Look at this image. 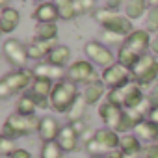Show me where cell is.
Wrapping results in <instances>:
<instances>
[{"mask_svg":"<svg viewBox=\"0 0 158 158\" xmlns=\"http://www.w3.org/2000/svg\"><path fill=\"white\" fill-rule=\"evenodd\" d=\"M39 127H41V117L13 114L6 119V123L2 127V136L15 139V138H21V136H28L34 130H39Z\"/></svg>","mask_w":158,"mask_h":158,"instance_id":"obj_1","label":"cell"},{"mask_svg":"<svg viewBox=\"0 0 158 158\" xmlns=\"http://www.w3.org/2000/svg\"><path fill=\"white\" fill-rule=\"evenodd\" d=\"M76 99H78L76 84L71 80H60L54 84V89L50 93V106L60 114H67Z\"/></svg>","mask_w":158,"mask_h":158,"instance_id":"obj_2","label":"cell"},{"mask_svg":"<svg viewBox=\"0 0 158 158\" xmlns=\"http://www.w3.org/2000/svg\"><path fill=\"white\" fill-rule=\"evenodd\" d=\"M108 101L112 104L121 106L123 110H134L145 101V97H143V93H141L138 84H127L123 88L112 89L108 93Z\"/></svg>","mask_w":158,"mask_h":158,"instance_id":"obj_3","label":"cell"},{"mask_svg":"<svg viewBox=\"0 0 158 158\" xmlns=\"http://www.w3.org/2000/svg\"><path fill=\"white\" fill-rule=\"evenodd\" d=\"M93 17L106 28V32H112L115 35H130L134 30H132V23L128 17H121L117 13H114L112 10H97L93 13Z\"/></svg>","mask_w":158,"mask_h":158,"instance_id":"obj_4","label":"cell"},{"mask_svg":"<svg viewBox=\"0 0 158 158\" xmlns=\"http://www.w3.org/2000/svg\"><path fill=\"white\" fill-rule=\"evenodd\" d=\"M130 73H132V78H134V82L138 86L151 84V82L156 80V76H158V61L152 56L143 54L138 60V63L130 69Z\"/></svg>","mask_w":158,"mask_h":158,"instance_id":"obj_5","label":"cell"},{"mask_svg":"<svg viewBox=\"0 0 158 158\" xmlns=\"http://www.w3.org/2000/svg\"><path fill=\"white\" fill-rule=\"evenodd\" d=\"M67 80L74 82V84H91V82H99L95 69L89 61L86 60H78L73 65H69L67 69Z\"/></svg>","mask_w":158,"mask_h":158,"instance_id":"obj_6","label":"cell"},{"mask_svg":"<svg viewBox=\"0 0 158 158\" xmlns=\"http://www.w3.org/2000/svg\"><path fill=\"white\" fill-rule=\"evenodd\" d=\"M132 76L130 69L123 67L121 63H114L110 67H106L101 74V80L104 86L112 88V89H117V88H123L128 84V78Z\"/></svg>","mask_w":158,"mask_h":158,"instance_id":"obj_7","label":"cell"},{"mask_svg":"<svg viewBox=\"0 0 158 158\" xmlns=\"http://www.w3.org/2000/svg\"><path fill=\"white\" fill-rule=\"evenodd\" d=\"M2 52H4L6 60L11 65H17V67H24L26 61H28V58H30L28 56V47H24L17 39H6L4 47H2Z\"/></svg>","mask_w":158,"mask_h":158,"instance_id":"obj_8","label":"cell"},{"mask_svg":"<svg viewBox=\"0 0 158 158\" xmlns=\"http://www.w3.org/2000/svg\"><path fill=\"white\" fill-rule=\"evenodd\" d=\"M84 50H86L88 58H89L93 63H97V65H101V67H110V65H114V54L110 52V48H106V47L101 45L99 41H89V43L84 47Z\"/></svg>","mask_w":158,"mask_h":158,"instance_id":"obj_9","label":"cell"},{"mask_svg":"<svg viewBox=\"0 0 158 158\" xmlns=\"http://www.w3.org/2000/svg\"><path fill=\"white\" fill-rule=\"evenodd\" d=\"M52 89H54V86L50 84V80H45V78H34L30 97L37 102V106L47 108L50 104V93H52Z\"/></svg>","mask_w":158,"mask_h":158,"instance_id":"obj_10","label":"cell"},{"mask_svg":"<svg viewBox=\"0 0 158 158\" xmlns=\"http://www.w3.org/2000/svg\"><path fill=\"white\" fill-rule=\"evenodd\" d=\"M99 115L102 117V121H104V125L108 128H112V130L117 132V127H119V123L123 119V108L117 106V104H112L110 101H106V102L101 104Z\"/></svg>","mask_w":158,"mask_h":158,"instance_id":"obj_11","label":"cell"},{"mask_svg":"<svg viewBox=\"0 0 158 158\" xmlns=\"http://www.w3.org/2000/svg\"><path fill=\"white\" fill-rule=\"evenodd\" d=\"M123 45L127 48H130L132 52H136L138 56H143L147 47H151V41H149V34L145 30H134L130 35L125 37Z\"/></svg>","mask_w":158,"mask_h":158,"instance_id":"obj_12","label":"cell"},{"mask_svg":"<svg viewBox=\"0 0 158 158\" xmlns=\"http://www.w3.org/2000/svg\"><path fill=\"white\" fill-rule=\"evenodd\" d=\"M32 78H35L34 76V73H30V71H24V69H21V71H15V73H10V74H6L2 80L8 84V88L15 93V91H21V89H24L26 86H30V82H32Z\"/></svg>","mask_w":158,"mask_h":158,"instance_id":"obj_13","label":"cell"},{"mask_svg":"<svg viewBox=\"0 0 158 158\" xmlns=\"http://www.w3.org/2000/svg\"><path fill=\"white\" fill-rule=\"evenodd\" d=\"M34 76L35 78H45V80H61L63 76H67V71L63 67H58V65H52V63H37L34 67Z\"/></svg>","mask_w":158,"mask_h":158,"instance_id":"obj_14","label":"cell"},{"mask_svg":"<svg viewBox=\"0 0 158 158\" xmlns=\"http://www.w3.org/2000/svg\"><path fill=\"white\" fill-rule=\"evenodd\" d=\"M60 130L61 127L58 125V121L54 117H41V127H39V138L43 139V143H48V141H58V136H60Z\"/></svg>","mask_w":158,"mask_h":158,"instance_id":"obj_15","label":"cell"},{"mask_svg":"<svg viewBox=\"0 0 158 158\" xmlns=\"http://www.w3.org/2000/svg\"><path fill=\"white\" fill-rule=\"evenodd\" d=\"M58 143H60V147L63 149V152L76 151V147H78V134H76V130H74L71 125L61 127L60 136H58Z\"/></svg>","mask_w":158,"mask_h":158,"instance_id":"obj_16","label":"cell"},{"mask_svg":"<svg viewBox=\"0 0 158 158\" xmlns=\"http://www.w3.org/2000/svg\"><path fill=\"white\" fill-rule=\"evenodd\" d=\"M58 47L56 41H45V39H34L30 45H28V56L34 58V60H39L43 56L48 58V54Z\"/></svg>","mask_w":158,"mask_h":158,"instance_id":"obj_17","label":"cell"},{"mask_svg":"<svg viewBox=\"0 0 158 158\" xmlns=\"http://www.w3.org/2000/svg\"><path fill=\"white\" fill-rule=\"evenodd\" d=\"M134 134L139 141H147V143H152L158 139V125H154L152 121L145 119L141 121L136 128H134Z\"/></svg>","mask_w":158,"mask_h":158,"instance_id":"obj_18","label":"cell"},{"mask_svg":"<svg viewBox=\"0 0 158 158\" xmlns=\"http://www.w3.org/2000/svg\"><path fill=\"white\" fill-rule=\"evenodd\" d=\"M34 19H37L39 23H54L56 19H60V10L52 2H43L35 8Z\"/></svg>","mask_w":158,"mask_h":158,"instance_id":"obj_19","label":"cell"},{"mask_svg":"<svg viewBox=\"0 0 158 158\" xmlns=\"http://www.w3.org/2000/svg\"><path fill=\"white\" fill-rule=\"evenodd\" d=\"M141 121H145L143 119V114L139 112V110H123V119H121V123H119V127H117V134L119 132H128V130H134Z\"/></svg>","mask_w":158,"mask_h":158,"instance_id":"obj_20","label":"cell"},{"mask_svg":"<svg viewBox=\"0 0 158 158\" xmlns=\"http://www.w3.org/2000/svg\"><path fill=\"white\" fill-rule=\"evenodd\" d=\"M19 11L13 10V8H4L2 13H0V32L4 34H10L17 28L19 24Z\"/></svg>","mask_w":158,"mask_h":158,"instance_id":"obj_21","label":"cell"},{"mask_svg":"<svg viewBox=\"0 0 158 158\" xmlns=\"http://www.w3.org/2000/svg\"><path fill=\"white\" fill-rule=\"evenodd\" d=\"M95 139H97V141H101L108 151L117 149V147H119V143H121L119 134H117L115 130H112V128H101V130H97V132H95Z\"/></svg>","mask_w":158,"mask_h":158,"instance_id":"obj_22","label":"cell"},{"mask_svg":"<svg viewBox=\"0 0 158 158\" xmlns=\"http://www.w3.org/2000/svg\"><path fill=\"white\" fill-rule=\"evenodd\" d=\"M119 149H121L125 154H130V156H138V154L143 151L141 141L136 138V134H125V136H121Z\"/></svg>","mask_w":158,"mask_h":158,"instance_id":"obj_23","label":"cell"},{"mask_svg":"<svg viewBox=\"0 0 158 158\" xmlns=\"http://www.w3.org/2000/svg\"><path fill=\"white\" fill-rule=\"evenodd\" d=\"M88 110V101L84 95H78V99L74 101V104L71 106V110L67 112V119L69 123H76V121H84V114Z\"/></svg>","mask_w":158,"mask_h":158,"instance_id":"obj_24","label":"cell"},{"mask_svg":"<svg viewBox=\"0 0 158 158\" xmlns=\"http://www.w3.org/2000/svg\"><path fill=\"white\" fill-rule=\"evenodd\" d=\"M69 58H71V50H69V47H65V45H58V47L48 54V63L58 65V67H63V65L67 63Z\"/></svg>","mask_w":158,"mask_h":158,"instance_id":"obj_25","label":"cell"},{"mask_svg":"<svg viewBox=\"0 0 158 158\" xmlns=\"http://www.w3.org/2000/svg\"><path fill=\"white\" fill-rule=\"evenodd\" d=\"M147 0H127L125 4V15L128 19H139L145 13Z\"/></svg>","mask_w":158,"mask_h":158,"instance_id":"obj_26","label":"cell"},{"mask_svg":"<svg viewBox=\"0 0 158 158\" xmlns=\"http://www.w3.org/2000/svg\"><path fill=\"white\" fill-rule=\"evenodd\" d=\"M35 34L37 39H45V41H56L58 35V26L54 23H39L35 26Z\"/></svg>","mask_w":158,"mask_h":158,"instance_id":"obj_27","label":"cell"},{"mask_svg":"<svg viewBox=\"0 0 158 158\" xmlns=\"http://www.w3.org/2000/svg\"><path fill=\"white\" fill-rule=\"evenodd\" d=\"M102 95H104V84H102V82H91V84L86 86L84 97H86V101H88L89 106L95 104V102H99V99H101Z\"/></svg>","mask_w":158,"mask_h":158,"instance_id":"obj_28","label":"cell"},{"mask_svg":"<svg viewBox=\"0 0 158 158\" xmlns=\"http://www.w3.org/2000/svg\"><path fill=\"white\" fill-rule=\"evenodd\" d=\"M139 58H141V56H138L136 52H132V50L127 48L125 45H121V48H119V52H117V60H119V63H121L123 67H127V69H132V67L138 63Z\"/></svg>","mask_w":158,"mask_h":158,"instance_id":"obj_29","label":"cell"},{"mask_svg":"<svg viewBox=\"0 0 158 158\" xmlns=\"http://www.w3.org/2000/svg\"><path fill=\"white\" fill-rule=\"evenodd\" d=\"M35 108H37V102L30 95L21 97L19 102H17V114H21V115H34Z\"/></svg>","mask_w":158,"mask_h":158,"instance_id":"obj_30","label":"cell"},{"mask_svg":"<svg viewBox=\"0 0 158 158\" xmlns=\"http://www.w3.org/2000/svg\"><path fill=\"white\" fill-rule=\"evenodd\" d=\"M41 158H63V149L60 147L58 141L43 143V147H41Z\"/></svg>","mask_w":158,"mask_h":158,"instance_id":"obj_31","label":"cell"},{"mask_svg":"<svg viewBox=\"0 0 158 158\" xmlns=\"http://www.w3.org/2000/svg\"><path fill=\"white\" fill-rule=\"evenodd\" d=\"M58 10H60V17L69 21L76 15V10H74V0H58L56 2Z\"/></svg>","mask_w":158,"mask_h":158,"instance_id":"obj_32","label":"cell"},{"mask_svg":"<svg viewBox=\"0 0 158 158\" xmlns=\"http://www.w3.org/2000/svg\"><path fill=\"white\" fill-rule=\"evenodd\" d=\"M86 149H88V152L91 154V156H106L110 151L101 143V141H97L95 138L93 139H89L88 143H86Z\"/></svg>","mask_w":158,"mask_h":158,"instance_id":"obj_33","label":"cell"},{"mask_svg":"<svg viewBox=\"0 0 158 158\" xmlns=\"http://www.w3.org/2000/svg\"><path fill=\"white\" fill-rule=\"evenodd\" d=\"M15 151H17V147H15V139H11V138H4V136H2V139H0V154H2V156H11Z\"/></svg>","mask_w":158,"mask_h":158,"instance_id":"obj_34","label":"cell"},{"mask_svg":"<svg viewBox=\"0 0 158 158\" xmlns=\"http://www.w3.org/2000/svg\"><path fill=\"white\" fill-rule=\"evenodd\" d=\"M145 24H147L149 32H154V30H158V6H152V8L149 10Z\"/></svg>","mask_w":158,"mask_h":158,"instance_id":"obj_35","label":"cell"},{"mask_svg":"<svg viewBox=\"0 0 158 158\" xmlns=\"http://www.w3.org/2000/svg\"><path fill=\"white\" fill-rule=\"evenodd\" d=\"M95 6V0H74V10H76V15L78 13H84L88 10H91Z\"/></svg>","mask_w":158,"mask_h":158,"instance_id":"obj_36","label":"cell"},{"mask_svg":"<svg viewBox=\"0 0 158 158\" xmlns=\"http://www.w3.org/2000/svg\"><path fill=\"white\" fill-rule=\"evenodd\" d=\"M143 158H158V143H149L143 151H141Z\"/></svg>","mask_w":158,"mask_h":158,"instance_id":"obj_37","label":"cell"},{"mask_svg":"<svg viewBox=\"0 0 158 158\" xmlns=\"http://www.w3.org/2000/svg\"><path fill=\"white\" fill-rule=\"evenodd\" d=\"M13 95V91L8 88V84L4 82V80H0V97L2 99H8V97H11Z\"/></svg>","mask_w":158,"mask_h":158,"instance_id":"obj_38","label":"cell"},{"mask_svg":"<svg viewBox=\"0 0 158 158\" xmlns=\"http://www.w3.org/2000/svg\"><path fill=\"white\" fill-rule=\"evenodd\" d=\"M74 130H76V134L80 136V134H84V130H86V123L84 121H76V123H69Z\"/></svg>","mask_w":158,"mask_h":158,"instance_id":"obj_39","label":"cell"},{"mask_svg":"<svg viewBox=\"0 0 158 158\" xmlns=\"http://www.w3.org/2000/svg\"><path fill=\"white\" fill-rule=\"evenodd\" d=\"M10 158H32V154H30L26 149H17V151H15Z\"/></svg>","mask_w":158,"mask_h":158,"instance_id":"obj_40","label":"cell"},{"mask_svg":"<svg viewBox=\"0 0 158 158\" xmlns=\"http://www.w3.org/2000/svg\"><path fill=\"white\" fill-rule=\"evenodd\" d=\"M149 121H152L154 125H158V106H152L149 110Z\"/></svg>","mask_w":158,"mask_h":158,"instance_id":"obj_41","label":"cell"},{"mask_svg":"<svg viewBox=\"0 0 158 158\" xmlns=\"http://www.w3.org/2000/svg\"><path fill=\"white\" fill-rule=\"evenodd\" d=\"M149 101L152 102V106H158V84L154 86V89L151 91V95H149Z\"/></svg>","mask_w":158,"mask_h":158,"instance_id":"obj_42","label":"cell"},{"mask_svg":"<svg viewBox=\"0 0 158 158\" xmlns=\"http://www.w3.org/2000/svg\"><path fill=\"white\" fill-rule=\"evenodd\" d=\"M104 158H125V152H123L121 149H114V151H110Z\"/></svg>","mask_w":158,"mask_h":158,"instance_id":"obj_43","label":"cell"},{"mask_svg":"<svg viewBox=\"0 0 158 158\" xmlns=\"http://www.w3.org/2000/svg\"><path fill=\"white\" fill-rule=\"evenodd\" d=\"M119 4H121V0H104L106 10H115V8H119Z\"/></svg>","mask_w":158,"mask_h":158,"instance_id":"obj_44","label":"cell"},{"mask_svg":"<svg viewBox=\"0 0 158 158\" xmlns=\"http://www.w3.org/2000/svg\"><path fill=\"white\" fill-rule=\"evenodd\" d=\"M151 50H152V54H158V34L151 39Z\"/></svg>","mask_w":158,"mask_h":158,"instance_id":"obj_45","label":"cell"},{"mask_svg":"<svg viewBox=\"0 0 158 158\" xmlns=\"http://www.w3.org/2000/svg\"><path fill=\"white\" fill-rule=\"evenodd\" d=\"M147 2H151L152 6H158V0H147Z\"/></svg>","mask_w":158,"mask_h":158,"instance_id":"obj_46","label":"cell"},{"mask_svg":"<svg viewBox=\"0 0 158 158\" xmlns=\"http://www.w3.org/2000/svg\"><path fill=\"white\" fill-rule=\"evenodd\" d=\"M8 2H10V0H0V4H2V6H6Z\"/></svg>","mask_w":158,"mask_h":158,"instance_id":"obj_47","label":"cell"},{"mask_svg":"<svg viewBox=\"0 0 158 158\" xmlns=\"http://www.w3.org/2000/svg\"><path fill=\"white\" fill-rule=\"evenodd\" d=\"M125 158H138V156H130V154H125Z\"/></svg>","mask_w":158,"mask_h":158,"instance_id":"obj_48","label":"cell"},{"mask_svg":"<svg viewBox=\"0 0 158 158\" xmlns=\"http://www.w3.org/2000/svg\"><path fill=\"white\" fill-rule=\"evenodd\" d=\"M91 158H104V156H91Z\"/></svg>","mask_w":158,"mask_h":158,"instance_id":"obj_49","label":"cell"},{"mask_svg":"<svg viewBox=\"0 0 158 158\" xmlns=\"http://www.w3.org/2000/svg\"><path fill=\"white\" fill-rule=\"evenodd\" d=\"M35 2H41V4H43V0H35Z\"/></svg>","mask_w":158,"mask_h":158,"instance_id":"obj_50","label":"cell"}]
</instances>
